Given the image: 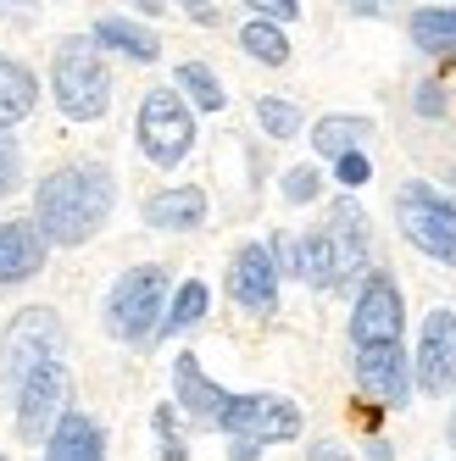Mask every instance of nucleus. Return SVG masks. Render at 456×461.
Wrapping results in <instances>:
<instances>
[{
	"label": "nucleus",
	"mask_w": 456,
	"mask_h": 461,
	"mask_svg": "<svg viewBox=\"0 0 456 461\" xmlns=\"http://www.w3.org/2000/svg\"><path fill=\"white\" fill-rule=\"evenodd\" d=\"M117 206V173L106 161H68L50 167L34 189V228L45 234V245L78 250L106 228Z\"/></svg>",
	"instance_id": "obj_1"
},
{
	"label": "nucleus",
	"mask_w": 456,
	"mask_h": 461,
	"mask_svg": "<svg viewBox=\"0 0 456 461\" xmlns=\"http://www.w3.org/2000/svg\"><path fill=\"white\" fill-rule=\"evenodd\" d=\"M50 101L68 122H101L112 112V68L89 34H68L50 56Z\"/></svg>",
	"instance_id": "obj_2"
},
{
	"label": "nucleus",
	"mask_w": 456,
	"mask_h": 461,
	"mask_svg": "<svg viewBox=\"0 0 456 461\" xmlns=\"http://www.w3.org/2000/svg\"><path fill=\"white\" fill-rule=\"evenodd\" d=\"M168 294H173L168 267H156V261L128 267V273L106 289V306H101L106 334H112L117 345H150L156 328H161V312H168Z\"/></svg>",
	"instance_id": "obj_3"
},
{
	"label": "nucleus",
	"mask_w": 456,
	"mask_h": 461,
	"mask_svg": "<svg viewBox=\"0 0 456 461\" xmlns=\"http://www.w3.org/2000/svg\"><path fill=\"white\" fill-rule=\"evenodd\" d=\"M396 228L406 234L412 250H423L440 267H456V201L440 194L434 184H401L396 189Z\"/></svg>",
	"instance_id": "obj_4"
},
{
	"label": "nucleus",
	"mask_w": 456,
	"mask_h": 461,
	"mask_svg": "<svg viewBox=\"0 0 456 461\" xmlns=\"http://www.w3.org/2000/svg\"><path fill=\"white\" fill-rule=\"evenodd\" d=\"M134 140H140V156L150 161V167H161V173H173L178 161L195 150V112L178 101L173 84H156L140 101Z\"/></svg>",
	"instance_id": "obj_5"
},
{
	"label": "nucleus",
	"mask_w": 456,
	"mask_h": 461,
	"mask_svg": "<svg viewBox=\"0 0 456 461\" xmlns=\"http://www.w3.org/2000/svg\"><path fill=\"white\" fill-rule=\"evenodd\" d=\"M56 356H61V317L50 306H23L0 328V384L12 394L23 389V378H34Z\"/></svg>",
	"instance_id": "obj_6"
},
{
	"label": "nucleus",
	"mask_w": 456,
	"mask_h": 461,
	"mask_svg": "<svg viewBox=\"0 0 456 461\" xmlns=\"http://www.w3.org/2000/svg\"><path fill=\"white\" fill-rule=\"evenodd\" d=\"M217 428L228 439H251V445H289V439H301L306 411L289 394L251 389V394H228V411L217 417Z\"/></svg>",
	"instance_id": "obj_7"
},
{
	"label": "nucleus",
	"mask_w": 456,
	"mask_h": 461,
	"mask_svg": "<svg viewBox=\"0 0 456 461\" xmlns=\"http://www.w3.org/2000/svg\"><path fill=\"white\" fill-rule=\"evenodd\" d=\"M17 401V434L28 439V445H45L50 434H56V422L73 411V373H68V356H56V361H45V367L34 373V378H23V389L12 394Z\"/></svg>",
	"instance_id": "obj_8"
},
{
	"label": "nucleus",
	"mask_w": 456,
	"mask_h": 461,
	"mask_svg": "<svg viewBox=\"0 0 456 461\" xmlns=\"http://www.w3.org/2000/svg\"><path fill=\"white\" fill-rule=\"evenodd\" d=\"M406 328V301L401 284L389 278L384 267H368L362 289L351 301V350H373V345H401Z\"/></svg>",
	"instance_id": "obj_9"
},
{
	"label": "nucleus",
	"mask_w": 456,
	"mask_h": 461,
	"mask_svg": "<svg viewBox=\"0 0 456 461\" xmlns=\"http://www.w3.org/2000/svg\"><path fill=\"white\" fill-rule=\"evenodd\" d=\"M412 389L423 394H451L456 389V312L434 306L417 328V350H412Z\"/></svg>",
	"instance_id": "obj_10"
},
{
	"label": "nucleus",
	"mask_w": 456,
	"mask_h": 461,
	"mask_svg": "<svg viewBox=\"0 0 456 461\" xmlns=\"http://www.w3.org/2000/svg\"><path fill=\"white\" fill-rule=\"evenodd\" d=\"M278 267H273V256L262 240H251L240 245L234 256H228V301H234L240 312L251 317H273L278 312Z\"/></svg>",
	"instance_id": "obj_11"
},
{
	"label": "nucleus",
	"mask_w": 456,
	"mask_h": 461,
	"mask_svg": "<svg viewBox=\"0 0 456 461\" xmlns=\"http://www.w3.org/2000/svg\"><path fill=\"white\" fill-rule=\"evenodd\" d=\"M351 373L356 389L378 401L384 411H401L412 401V356L401 345H373V350H351Z\"/></svg>",
	"instance_id": "obj_12"
},
{
	"label": "nucleus",
	"mask_w": 456,
	"mask_h": 461,
	"mask_svg": "<svg viewBox=\"0 0 456 461\" xmlns=\"http://www.w3.org/2000/svg\"><path fill=\"white\" fill-rule=\"evenodd\" d=\"M323 234L334 245V267H340V284L351 278H368V261H373V222L362 212L356 194H334L329 217H323Z\"/></svg>",
	"instance_id": "obj_13"
},
{
	"label": "nucleus",
	"mask_w": 456,
	"mask_h": 461,
	"mask_svg": "<svg viewBox=\"0 0 456 461\" xmlns=\"http://www.w3.org/2000/svg\"><path fill=\"white\" fill-rule=\"evenodd\" d=\"M173 411H184L195 428H217V417L228 411V389L217 378H206L189 350L173 356Z\"/></svg>",
	"instance_id": "obj_14"
},
{
	"label": "nucleus",
	"mask_w": 456,
	"mask_h": 461,
	"mask_svg": "<svg viewBox=\"0 0 456 461\" xmlns=\"http://www.w3.org/2000/svg\"><path fill=\"white\" fill-rule=\"evenodd\" d=\"M45 256H50V245L34 228V217H6V222H0V289L40 278Z\"/></svg>",
	"instance_id": "obj_15"
},
{
	"label": "nucleus",
	"mask_w": 456,
	"mask_h": 461,
	"mask_svg": "<svg viewBox=\"0 0 456 461\" xmlns=\"http://www.w3.org/2000/svg\"><path fill=\"white\" fill-rule=\"evenodd\" d=\"M140 217L156 234H195V228L212 217V201H206L201 184H173V189H156L140 206Z\"/></svg>",
	"instance_id": "obj_16"
},
{
	"label": "nucleus",
	"mask_w": 456,
	"mask_h": 461,
	"mask_svg": "<svg viewBox=\"0 0 456 461\" xmlns=\"http://www.w3.org/2000/svg\"><path fill=\"white\" fill-rule=\"evenodd\" d=\"M89 40H95V50H112V56H123V61H134V68H150V61H161L156 28L140 23V17H95Z\"/></svg>",
	"instance_id": "obj_17"
},
{
	"label": "nucleus",
	"mask_w": 456,
	"mask_h": 461,
	"mask_svg": "<svg viewBox=\"0 0 456 461\" xmlns=\"http://www.w3.org/2000/svg\"><path fill=\"white\" fill-rule=\"evenodd\" d=\"M45 461H106V434L89 411H68L45 439Z\"/></svg>",
	"instance_id": "obj_18"
},
{
	"label": "nucleus",
	"mask_w": 456,
	"mask_h": 461,
	"mask_svg": "<svg viewBox=\"0 0 456 461\" xmlns=\"http://www.w3.org/2000/svg\"><path fill=\"white\" fill-rule=\"evenodd\" d=\"M34 106H40V78H34V68L0 50V128H17Z\"/></svg>",
	"instance_id": "obj_19"
},
{
	"label": "nucleus",
	"mask_w": 456,
	"mask_h": 461,
	"mask_svg": "<svg viewBox=\"0 0 456 461\" xmlns=\"http://www.w3.org/2000/svg\"><path fill=\"white\" fill-rule=\"evenodd\" d=\"M206 312H212V289H206L201 278H184V284L168 294V312H161V328H156V339H150V345L173 339V334H189V328L201 322Z\"/></svg>",
	"instance_id": "obj_20"
},
{
	"label": "nucleus",
	"mask_w": 456,
	"mask_h": 461,
	"mask_svg": "<svg viewBox=\"0 0 456 461\" xmlns=\"http://www.w3.org/2000/svg\"><path fill=\"white\" fill-rule=\"evenodd\" d=\"M173 89H178V101L189 112H223L228 106V89H223V78H217L212 61H178Z\"/></svg>",
	"instance_id": "obj_21"
},
{
	"label": "nucleus",
	"mask_w": 456,
	"mask_h": 461,
	"mask_svg": "<svg viewBox=\"0 0 456 461\" xmlns=\"http://www.w3.org/2000/svg\"><path fill=\"white\" fill-rule=\"evenodd\" d=\"M296 278L312 289H340V267H334V245L323 228H306L296 234Z\"/></svg>",
	"instance_id": "obj_22"
},
{
	"label": "nucleus",
	"mask_w": 456,
	"mask_h": 461,
	"mask_svg": "<svg viewBox=\"0 0 456 461\" xmlns=\"http://www.w3.org/2000/svg\"><path fill=\"white\" fill-rule=\"evenodd\" d=\"M368 134H373L368 117H345V112H334V117H317V122H312V150H317L323 161H340V156H351V150H362Z\"/></svg>",
	"instance_id": "obj_23"
},
{
	"label": "nucleus",
	"mask_w": 456,
	"mask_h": 461,
	"mask_svg": "<svg viewBox=\"0 0 456 461\" xmlns=\"http://www.w3.org/2000/svg\"><path fill=\"white\" fill-rule=\"evenodd\" d=\"M406 34L423 56H456V6H417Z\"/></svg>",
	"instance_id": "obj_24"
},
{
	"label": "nucleus",
	"mask_w": 456,
	"mask_h": 461,
	"mask_svg": "<svg viewBox=\"0 0 456 461\" xmlns=\"http://www.w3.org/2000/svg\"><path fill=\"white\" fill-rule=\"evenodd\" d=\"M301 122H306V117H301V106L289 101V95H256V128H262L268 140H278V145L296 140Z\"/></svg>",
	"instance_id": "obj_25"
},
{
	"label": "nucleus",
	"mask_w": 456,
	"mask_h": 461,
	"mask_svg": "<svg viewBox=\"0 0 456 461\" xmlns=\"http://www.w3.org/2000/svg\"><path fill=\"white\" fill-rule=\"evenodd\" d=\"M240 50L251 56V61H262V68H284L289 61V34L284 28H273V23H245L240 28Z\"/></svg>",
	"instance_id": "obj_26"
},
{
	"label": "nucleus",
	"mask_w": 456,
	"mask_h": 461,
	"mask_svg": "<svg viewBox=\"0 0 456 461\" xmlns=\"http://www.w3.org/2000/svg\"><path fill=\"white\" fill-rule=\"evenodd\" d=\"M150 428H156V461H189V445L178 434V411L173 406H156Z\"/></svg>",
	"instance_id": "obj_27"
},
{
	"label": "nucleus",
	"mask_w": 456,
	"mask_h": 461,
	"mask_svg": "<svg viewBox=\"0 0 456 461\" xmlns=\"http://www.w3.org/2000/svg\"><path fill=\"white\" fill-rule=\"evenodd\" d=\"M278 194L289 206H312L317 194H323V173L317 167H289L284 178H278Z\"/></svg>",
	"instance_id": "obj_28"
},
{
	"label": "nucleus",
	"mask_w": 456,
	"mask_h": 461,
	"mask_svg": "<svg viewBox=\"0 0 456 461\" xmlns=\"http://www.w3.org/2000/svg\"><path fill=\"white\" fill-rule=\"evenodd\" d=\"M23 184V145L12 140V128H0V201Z\"/></svg>",
	"instance_id": "obj_29"
},
{
	"label": "nucleus",
	"mask_w": 456,
	"mask_h": 461,
	"mask_svg": "<svg viewBox=\"0 0 456 461\" xmlns=\"http://www.w3.org/2000/svg\"><path fill=\"white\" fill-rule=\"evenodd\" d=\"M334 178H340V189H362V184L373 178V161H368V150H351V156H340V161H334Z\"/></svg>",
	"instance_id": "obj_30"
},
{
	"label": "nucleus",
	"mask_w": 456,
	"mask_h": 461,
	"mask_svg": "<svg viewBox=\"0 0 456 461\" xmlns=\"http://www.w3.org/2000/svg\"><path fill=\"white\" fill-rule=\"evenodd\" d=\"M412 112H417V117H445V112H451V101H445V89H440L434 78H423V84L412 89Z\"/></svg>",
	"instance_id": "obj_31"
},
{
	"label": "nucleus",
	"mask_w": 456,
	"mask_h": 461,
	"mask_svg": "<svg viewBox=\"0 0 456 461\" xmlns=\"http://www.w3.org/2000/svg\"><path fill=\"white\" fill-rule=\"evenodd\" d=\"M245 12H256V23H273V28H284V23H296V17H301L296 0H251Z\"/></svg>",
	"instance_id": "obj_32"
},
{
	"label": "nucleus",
	"mask_w": 456,
	"mask_h": 461,
	"mask_svg": "<svg viewBox=\"0 0 456 461\" xmlns=\"http://www.w3.org/2000/svg\"><path fill=\"white\" fill-rule=\"evenodd\" d=\"M306 461H356V456H351L340 439H317V445L306 450Z\"/></svg>",
	"instance_id": "obj_33"
},
{
	"label": "nucleus",
	"mask_w": 456,
	"mask_h": 461,
	"mask_svg": "<svg viewBox=\"0 0 456 461\" xmlns=\"http://www.w3.org/2000/svg\"><path fill=\"white\" fill-rule=\"evenodd\" d=\"M184 17L201 23V28H217V23H223V12H217V6H201V0H195V6H184Z\"/></svg>",
	"instance_id": "obj_34"
},
{
	"label": "nucleus",
	"mask_w": 456,
	"mask_h": 461,
	"mask_svg": "<svg viewBox=\"0 0 456 461\" xmlns=\"http://www.w3.org/2000/svg\"><path fill=\"white\" fill-rule=\"evenodd\" d=\"M228 461H262V445H251V439H228Z\"/></svg>",
	"instance_id": "obj_35"
},
{
	"label": "nucleus",
	"mask_w": 456,
	"mask_h": 461,
	"mask_svg": "<svg viewBox=\"0 0 456 461\" xmlns=\"http://www.w3.org/2000/svg\"><path fill=\"white\" fill-rule=\"evenodd\" d=\"M368 461H396V450H389V439H378V434H373V439H368Z\"/></svg>",
	"instance_id": "obj_36"
},
{
	"label": "nucleus",
	"mask_w": 456,
	"mask_h": 461,
	"mask_svg": "<svg viewBox=\"0 0 456 461\" xmlns=\"http://www.w3.org/2000/svg\"><path fill=\"white\" fill-rule=\"evenodd\" d=\"M445 439H451V456H456V406H451V422H445Z\"/></svg>",
	"instance_id": "obj_37"
},
{
	"label": "nucleus",
	"mask_w": 456,
	"mask_h": 461,
	"mask_svg": "<svg viewBox=\"0 0 456 461\" xmlns=\"http://www.w3.org/2000/svg\"><path fill=\"white\" fill-rule=\"evenodd\" d=\"M0 461H12V456H0Z\"/></svg>",
	"instance_id": "obj_38"
}]
</instances>
